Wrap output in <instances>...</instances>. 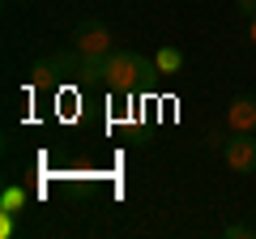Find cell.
Instances as JSON below:
<instances>
[{
  "instance_id": "1",
  "label": "cell",
  "mask_w": 256,
  "mask_h": 239,
  "mask_svg": "<svg viewBox=\"0 0 256 239\" xmlns=\"http://www.w3.org/2000/svg\"><path fill=\"white\" fill-rule=\"evenodd\" d=\"M102 82L111 86L116 94H132V90H150V86L158 82V64L150 60V56L141 52H111L107 56V73H102Z\"/></svg>"
},
{
  "instance_id": "2",
  "label": "cell",
  "mask_w": 256,
  "mask_h": 239,
  "mask_svg": "<svg viewBox=\"0 0 256 239\" xmlns=\"http://www.w3.org/2000/svg\"><path fill=\"white\" fill-rule=\"evenodd\" d=\"M73 47L82 56H111L116 52V38H111V26L98 18H82L73 26Z\"/></svg>"
},
{
  "instance_id": "3",
  "label": "cell",
  "mask_w": 256,
  "mask_h": 239,
  "mask_svg": "<svg viewBox=\"0 0 256 239\" xmlns=\"http://www.w3.org/2000/svg\"><path fill=\"white\" fill-rule=\"evenodd\" d=\"M222 158L230 171L256 175V132H235L230 141H222Z\"/></svg>"
},
{
  "instance_id": "4",
  "label": "cell",
  "mask_w": 256,
  "mask_h": 239,
  "mask_svg": "<svg viewBox=\"0 0 256 239\" xmlns=\"http://www.w3.org/2000/svg\"><path fill=\"white\" fill-rule=\"evenodd\" d=\"M226 128L230 132H256V94H239V98H230Z\"/></svg>"
},
{
  "instance_id": "5",
  "label": "cell",
  "mask_w": 256,
  "mask_h": 239,
  "mask_svg": "<svg viewBox=\"0 0 256 239\" xmlns=\"http://www.w3.org/2000/svg\"><path fill=\"white\" fill-rule=\"evenodd\" d=\"M154 64H158V73H180L184 68V52L180 47H162V52L154 56Z\"/></svg>"
},
{
  "instance_id": "6",
  "label": "cell",
  "mask_w": 256,
  "mask_h": 239,
  "mask_svg": "<svg viewBox=\"0 0 256 239\" xmlns=\"http://www.w3.org/2000/svg\"><path fill=\"white\" fill-rule=\"evenodd\" d=\"M222 235H226V239H248V235H256V230L248 226V222H226V226H222Z\"/></svg>"
},
{
  "instance_id": "7",
  "label": "cell",
  "mask_w": 256,
  "mask_h": 239,
  "mask_svg": "<svg viewBox=\"0 0 256 239\" xmlns=\"http://www.w3.org/2000/svg\"><path fill=\"white\" fill-rule=\"evenodd\" d=\"M235 9H239V13H244V18H248V22H252V18H256V0H235Z\"/></svg>"
},
{
  "instance_id": "8",
  "label": "cell",
  "mask_w": 256,
  "mask_h": 239,
  "mask_svg": "<svg viewBox=\"0 0 256 239\" xmlns=\"http://www.w3.org/2000/svg\"><path fill=\"white\" fill-rule=\"evenodd\" d=\"M18 205H22V192H18V188H9V192H4V210H18Z\"/></svg>"
},
{
  "instance_id": "9",
  "label": "cell",
  "mask_w": 256,
  "mask_h": 239,
  "mask_svg": "<svg viewBox=\"0 0 256 239\" xmlns=\"http://www.w3.org/2000/svg\"><path fill=\"white\" fill-rule=\"evenodd\" d=\"M248 38H252V43H256V18H252V26H248Z\"/></svg>"
}]
</instances>
